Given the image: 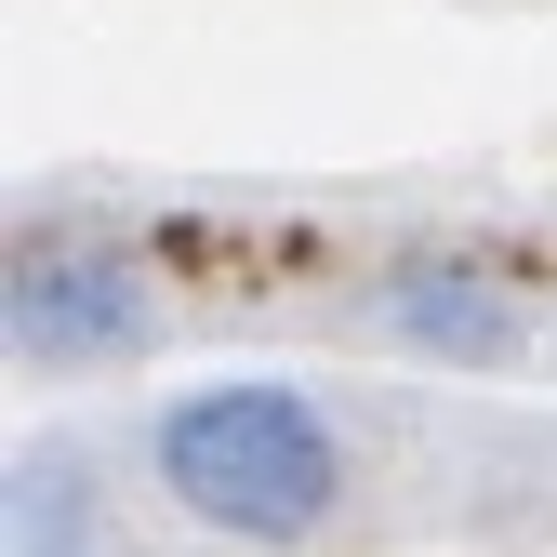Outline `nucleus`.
<instances>
[{
  "label": "nucleus",
  "instance_id": "1",
  "mask_svg": "<svg viewBox=\"0 0 557 557\" xmlns=\"http://www.w3.org/2000/svg\"><path fill=\"white\" fill-rule=\"evenodd\" d=\"M147 478L226 544H306L345 505V438L293 385H186L147 425Z\"/></svg>",
  "mask_w": 557,
  "mask_h": 557
},
{
  "label": "nucleus",
  "instance_id": "2",
  "mask_svg": "<svg viewBox=\"0 0 557 557\" xmlns=\"http://www.w3.org/2000/svg\"><path fill=\"white\" fill-rule=\"evenodd\" d=\"M147 332H160V306H147V278H133V252H107V239H27L14 252V359L27 372L133 359Z\"/></svg>",
  "mask_w": 557,
  "mask_h": 557
},
{
  "label": "nucleus",
  "instance_id": "3",
  "mask_svg": "<svg viewBox=\"0 0 557 557\" xmlns=\"http://www.w3.org/2000/svg\"><path fill=\"white\" fill-rule=\"evenodd\" d=\"M385 319H398L411 345H438V359H505V345H518V306H505L478 265H398V278H385Z\"/></svg>",
  "mask_w": 557,
  "mask_h": 557
},
{
  "label": "nucleus",
  "instance_id": "4",
  "mask_svg": "<svg viewBox=\"0 0 557 557\" xmlns=\"http://www.w3.org/2000/svg\"><path fill=\"white\" fill-rule=\"evenodd\" d=\"M81 518H94L81 451H66V438H40V451L14 465V557H66V544H81Z\"/></svg>",
  "mask_w": 557,
  "mask_h": 557
}]
</instances>
